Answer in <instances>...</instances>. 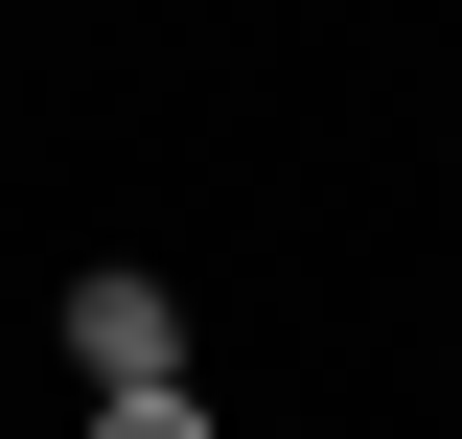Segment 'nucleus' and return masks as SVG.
<instances>
[{
  "label": "nucleus",
  "mask_w": 462,
  "mask_h": 439,
  "mask_svg": "<svg viewBox=\"0 0 462 439\" xmlns=\"http://www.w3.org/2000/svg\"><path fill=\"white\" fill-rule=\"evenodd\" d=\"M69 370L93 393H185V277H139V255L69 277Z\"/></svg>",
  "instance_id": "nucleus-1"
},
{
  "label": "nucleus",
  "mask_w": 462,
  "mask_h": 439,
  "mask_svg": "<svg viewBox=\"0 0 462 439\" xmlns=\"http://www.w3.org/2000/svg\"><path fill=\"white\" fill-rule=\"evenodd\" d=\"M93 439H208V393H93Z\"/></svg>",
  "instance_id": "nucleus-2"
}]
</instances>
